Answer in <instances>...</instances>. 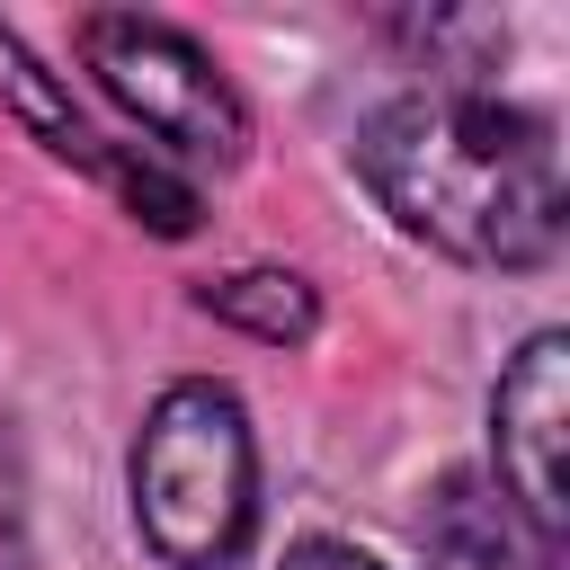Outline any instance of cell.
Returning a JSON list of instances; mask_svg holds the SVG:
<instances>
[{
    "mask_svg": "<svg viewBox=\"0 0 570 570\" xmlns=\"http://www.w3.org/2000/svg\"><path fill=\"white\" fill-rule=\"evenodd\" d=\"M356 169L374 205L472 267H543L561 249V151L534 107L472 80H428L356 125Z\"/></svg>",
    "mask_w": 570,
    "mask_h": 570,
    "instance_id": "1",
    "label": "cell"
},
{
    "mask_svg": "<svg viewBox=\"0 0 570 570\" xmlns=\"http://www.w3.org/2000/svg\"><path fill=\"white\" fill-rule=\"evenodd\" d=\"M134 525L169 570H232L258 525V436L232 383H169L134 436Z\"/></svg>",
    "mask_w": 570,
    "mask_h": 570,
    "instance_id": "2",
    "label": "cell"
},
{
    "mask_svg": "<svg viewBox=\"0 0 570 570\" xmlns=\"http://www.w3.org/2000/svg\"><path fill=\"white\" fill-rule=\"evenodd\" d=\"M80 62L89 80L151 134V160H196V169H232L249 151V116L232 98V80L214 71V53L160 18L134 9H98L80 18Z\"/></svg>",
    "mask_w": 570,
    "mask_h": 570,
    "instance_id": "3",
    "label": "cell"
},
{
    "mask_svg": "<svg viewBox=\"0 0 570 570\" xmlns=\"http://www.w3.org/2000/svg\"><path fill=\"white\" fill-rule=\"evenodd\" d=\"M490 436H499V490L517 499V517L534 534L561 543L570 525V499H561V436H570V338L561 330H534L517 347V365L499 374V401H490Z\"/></svg>",
    "mask_w": 570,
    "mask_h": 570,
    "instance_id": "4",
    "label": "cell"
},
{
    "mask_svg": "<svg viewBox=\"0 0 570 570\" xmlns=\"http://www.w3.org/2000/svg\"><path fill=\"white\" fill-rule=\"evenodd\" d=\"M0 98L45 134V151H53V160H71V169L107 178L142 223H160V232H187V223H196V187H187V178H169L151 151H125V142H107L98 125H80V107L62 98V80H53V71H45L9 27H0Z\"/></svg>",
    "mask_w": 570,
    "mask_h": 570,
    "instance_id": "5",
    "label": "cell"
},
{
    "mask_svg": "<svg viewBox=\"0 0 570 570\" xmlns=\"http://www.w3.org/2000/svg\"><path fill=\"white\" fill-rule=\"evenodd\" d=\"M428 561L436 570H561V543L534 534L499 481L454 472L428 499Z\"/></svg>",
    "mask_w": 570,
    "mask_h": 570,
    "instance_id": "6",
    "label": "cell"
},
{
    "mask_svg": "<svg viewBox=\"0 0 570 570\" xmlns=\"http://www.w3.org/2000/svg\"><path fill=\"white\" fill-rule=\"evenodd\" d=\"M205 303H214L223 321L258 330V338H303V330H312V285H303V276H276V267L223 276V285H205Z\"/></svg>",
    "mask_w": 570,
    "mask_h": 570,
    "instance_id": "7",
    "label": "cell"
},
{
    "mask_svg": "<svg viewBox=\"0 0 570 570\" xmlns=\"http://www.w3.org/2000/svg\"><path fill=\"white\" fill-rule=\"evenodd\" d=\"M285 570H383V561H374V552H356V543L312 534V543H294V552H285Z\"/></svg>",
    "mask_w": 570,
    "mask_h": 570,
    "instance_id": "8",
    "label": "cell"
},
{
    "mask_svg": "<svg viewBox=\"0 0 570 570\" xmlns=\"http://www.w3.org/2000/svg\"><path fill=\"white\" fill-rule=\"evenodd\" d=\"M0 463H9V436H0ZM27 552H18V508H9V490H0V570H18Z\"/></svg>",
    "mask_w": 570,
    "mask_h": 570,
    "instance_id": "9",
    "label": "cell"
}]
</instances>
